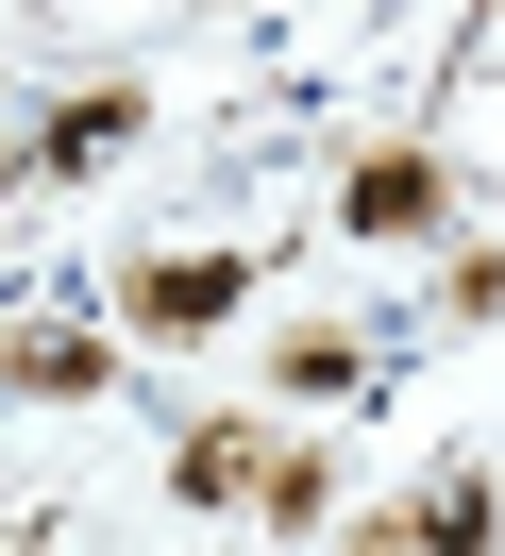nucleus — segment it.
Segmentation results:
<instances>
[{"mask_svg":"<svg viewBox=\"0 0 505 556\" xmlns=\"http://www.w3.org/2000/svg\"><path fill=\"white\" fill-rule=\"evenodd\" d=\"M236 304H253V253H135L118 270V338H152V354H202Z\"/></svg>","mask_w":505,"mask_h":556,"instance_id":"1","label":"nucleus"},{"mask_svg":"<svg viewBox=\"0 0 505 556\" xmlns=\"http://www.w3.org/2000/svg\"><path fill=\"white\" fill-rule=\"evenodd\" d=\"M337 237H370V253H421V237H455V169H438L421 136L354 152V169H337Z\"/></svg>","mask_w":505,"mask_h":556,"instance_id":"2","label":"nucleus"},{"mask_svg":"<svg viewBox=\"0 0 505 556\" xmlns=\"http://www.w3.org/2000/svg\"><path fill=\"white\" fill-rule=\"evenodd\" d=\"M0 388H17V405H101V388H118V338H85V320H17V338H0Z\"/></svg>","mask_w":505,"mask_h":556,"instance_id":"3","label":"nucleus"},{"mask_svg":"<svg viewBox=\"0 0 505 556\" xmlns=\"http://www.w3.org/2000/svg\"><path fill=\"white\" fill-rule=\"evenodd\" d=\"M253 472H269V421H186L168 439V506H253Z\"/></svg>","mask_w":505,"mask_h":556,"instance_id":"4","label":"nucleus"},{"mask_svg":"<svg viewBox=\"0 0 505 556\" xmlns=\"http://www.w3.org/2000/svg\"><path fill=\"white\" fill-rule=\"evenodd\" d=\"M404 540H421V556H489V540H505V489H489V472L455 455V472H438L421 506H404Z\"/></svg>","mask_w":505,"mask_h":556,"instance_id":"5","label":"nucleus"},{"mask_svg":"<svg viewBox=\"0 0 505 556\" xmlns=\"http://www.w3.org/2000/svg\"><path fill=\"white\" fill-rule=\"evenodd\" d=\"M118 136H135V85H85V102H67L51 136L17 152V169H34V186H51V169H101V152H118Z\"/></svg>","mask_w":505,"mask_h":556,"instance_id":"6","label":"nucleus"},{"mask_svg":"<svg viewBox=\"0 0 505 556\" xmlns=\"http://www.w3.org/2000/svg\"><path fill=\"white\" fill-rule=\"evenodd\" d=\"M253 522L320 540V522H337V455H287V439H269V472H253Z\"/></svg>","mask_w":505,"mask_h":556,"instance_id":"7","label":"nucleus"},{"mask_svg":"<svg viewBox=\"0 0 505 556\" xmlns=\"http://www.w3.org/2000/svg\"><path fill=\"white\" fill-rule=\"evenodd\" d=\"M269 371H287V388H303V405H354V388H370V354H354V338H320V320H303V338H287V354H269Z\"/></svg>","mask_w":505,"mask_h":556,"instance_id":"8","label":"nucleus"},{"mask_svg":"<svg viewBox=\"0 0 505 556\" xmlns=\"http://www.w3.org/2000/svg\"><path fill=\"white\" fill-rule=\"evenodd\" d=\"M455 320H505V253H489V237L455 253Z\"/></svg>","mask_w":505,"mask_h":556,"instance_id":"9","label":"nucleus"},{"mask_svg":"<svg viewBox=\"0 0 505 556\" xmlns=\"http://www.w3.org/2000/svg\"><path fill=\"white\" fill-rule=\"evenodd\" d=\"M17 186H34V169H17V136H0V203H17Z\"/></svg>","mask_w":505,"mask_h":556,"instance_id":"10","label":"nucleus"}]
</instances>
